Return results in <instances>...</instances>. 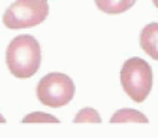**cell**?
I'll use <instances>...</instances> for the list:
<instances>
[{
	"instance_id": "cell-1",
	"label": "cell",
	"mask_w": 158,
	"mask_h": 138,
	"mask_svg": "<svg viewBox=\"0 0 158 138\" xmlns=\"http://www.w3.org/2000/svg\"><path fill=\"white\" fill-rule=\"evenodd\" d=\"M6 65L15 78H30L42 65V47L30 34L15 36L6 49Z\"/></svg>"
},
{
	"instance_id": "cell-2",
	"label": "cell",
	"mask_w": 158,
	"mask_h": 138,
	"mask_svg": "<svg viewBox=\"0 0 158 138\" xmlns=\"http://www.w3.org/2000/svg\"><path fill=\"white\" fill-rule=\"evenodd\" d=\"M121 85L135 102H143L152 89V70L143 59H128L121 68Z\"/></svg>"
},
{
	"instance_id": "cell-3",
	"label": "cell",
	"mask_w": 158,
	"mask_h": 138,
	"mask_svg": "<svg viewBox=\"0 0 158 138\" xmlns=\"http://www.w3.org/2000/svg\"><path fill=\"white\" fill-rule=\"evenodd\" d=\"M49 15L47 0H15L4 11L2 21L8 29H28L44 23Z\"/></svg>"
},
{
	"instance_id": "cell-4",
	"label": "cell",
	"mask_w": 158,
	"mask_h": 138,
	"mask_svg": "<svg viewBox=\"0 0 158 138\" xmlns=\"http://www.w3.org/2000/svg\"><path fill=\"white\" fill-rule=\"evenodd\" d=\"M36 95L42 104L49 108H58V106H66L73 98L75 87H73V82L66 74L51 72L40 80Z\"/></svg>"
},
{
	"instance_id": "cell-5",
	"label": "cell",
	"mask_w": 158,
	"mask_h": 138,
	"mask_svg": "<svg viewBox=\"0 0 158 138\" xmlns=\"http://www.w3.org/2000/svg\"><path fill=\"white\" fill-rule=\"evenodd\" d=\"M139 46L147 55H151L154 61H158V23H149L141 30Z\"/></svg>"
},
{
	"instance_id": "cell-6",
	"label": "cell",
	"mask_w": 158,
	"mask_h": 138,
	"mask_svg": "<svg viewBox=\"0 0 158 138\" xmlns=\"http://www.w3.org/2000/svg\"><path fill=\"white\" fill-rule=\"evenodd\" d=\"M98 10H102L106 13H124L128 11L134 4H135V0H94Z\"/></svg>"
},
{
	"instance_id": "cell-7",
	"label": "cell",
	"mask_w": 158,
	"mask_h": 138,
	"mask_svg": "<svg viewBox=\"0 0 158 138\" xmlns=\"http://www.w3.org/2000/svg\"><path fill=\"white\" fill-rule=\"evenodd\" d=\"M149 119L137 110H130V108H124V110H118L111 115V123H147Z\"/></svg>"
},
{
	"instance_id": "cell-8",
	"label": "cell",
	"mask_w": 158,
	"mask_h": 138,
	"mask_svg": "<svg viewBox=\"0 0 158 138\" xmlns=\"http://www.w3.org/2000/svg\"><path fill=\"white\" fill-rule=\"evenodd\" d=\"M73 121L75 123H100L102 117L98 115V112L92 110V108H83L81 112L73 117Z\"/></svg>"
},
{
	"instance_id": "cell-9",
	"label": "cell",
	"mask_w": 158,
	"mask_h": 138,
	"mask_svg": "<svg viewBox=\"0 0 158 138\" xmlns=\"http://www.w3.org/2000/svg\"><path fill=\"white\" fill-rule=\"evenodd\" d=\"M23 123H58V119L51 114H44V112H32L28 115L23 117Z\"/></svg>"
},
{
	"instance_id": "cell-10",
	"label": "cell",
	"mask_w": 158,
	"mask_h": 138,
	"mask_svg": "<svg viewBox=\"0 0 158 138\" xmlns=\"http://www.w3.org/2000/svg\"><path fill=\"white\" fill-rule=\"evenodd\" d=\"M0 123H6V117H4L2 114H0Z\"/></svg>"
},
{
	"instance_id": "cell-11",
	"label": "cell",
	"mask_w": 158,
	"mask_h": 138,
	"mask_svg": "<svg viewBox=\"0 0 158 138\" xmlns=\"http://www.w3.org/2000/svg\"><path fill=\"white\" fill-rule=\"evenodd\" d=\"M152 4H154V6H156V8H158V0H152Z\"/></svg>"
}]
</instances>
